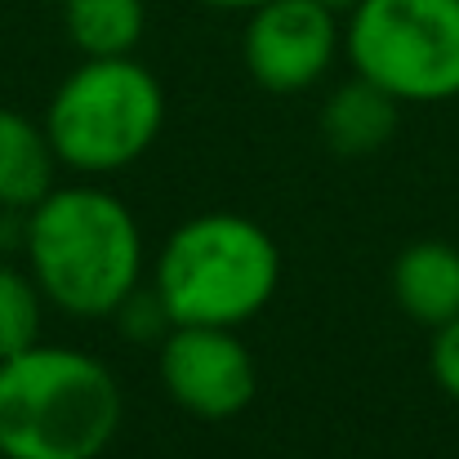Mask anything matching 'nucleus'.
Listing matches in <instances>:
<instances>
[{
  "mask_svg": "<svg viewBox=\"0 0 459 459\" xmlns=\"http://www.w3.org/2000/svg\"><path fill=\"white\" fill-rule=\"evenodd\" d=\"M27 259L45 299L72 316H112L143 273L134 214L103 187H58L27 219Z\"/></svg>",
  "mask_w": 459,
  "mask_h": 459,
  "instance_id": "obj_1",
  "label": "nucleus"
},
{
  "mask_svg": "<svg viewBox=\"0 0 459 459\" xmlns=\"http://www.w3.org/2000/svg\"><path fill=\"white\" fill-rule=\"evenodd\" d=\"M121 429V388L99 357L27 348L0 361V455L99 459Z\"/></svg>",
  "mask_w": 459,
  "mask_h": 459,
  "instance_id": "obj_2",
  "label": "nucleus"
},
{
  "mask_svg": "<svg viewBox=\"0 0 459 459\" xmlns=\"http://www.w3.org/2000/svg\"><path fill=\"white\" fill-rule=\"evenodd\" d=\"M277 241L241 214H201L169 232L156 259V299L169 325H241L273 299Z\"/></svg>",
  "mask_w": 459,
  "mask_h": 459,
  "instance_id": "obj_3",
  "label": "nucleus"
},
{
  "mask_svg": "<svg viewBox=\"0 0 459 459\" xmlns=\"http://www.w3.org/2000/svg\"><path fill=\"white\" fill-rule=\"evenodd\" d=\"M165 121L156 76L126 58H85L49 99L45 134L63 165L85 174L126 169L152 148Z\"/></svg>",
  "mask_w": 459,
  "mask_h": 459,
  "instance_id": "obj_4",
  "label": "nucleus"
},
{
  "mask_svg": "<svg viewBox=\"0 0 459 459\" xmlns=\"http://www.w3.org/2000/svg\"><path fill=\"white\" fill-rule=\"evenodd\" d=\"M343 45L397 103L459 99V0H357Z\"/></svg>",
  "mask_w": 459,
  "mask_h": 459,
  "instance_id": "obj_5",
  "label": "nucleus"
},
{
  "mask_svg": "<svg viewBox=\"0 0 459 459\" xmlns=\"http://www.w3.org/2000/svg\"><path fill=\"white\" fill-rule=\"evenodd\" d=\"M160 384L196 420H232L255 402V357L228 325H169Z\"/></svg>",
  "mask_w": 459,
  "mask_h": 459,
  "instance_id": "obj_6",
  "label": "nucleus"
},
{
  "mask_svg": "<svg viewBox=\"0 0 459 459\" xmlns=\"http://www.w3.org/2000/svg\"><path fill=\"white\" fill-rule=\"evenodd\" d=\"M334 45L339 22L334 9H325L321 0H268L250 9V27L241 40L250 76L273 94L307 90L330 67Z\"/></svg>",
  "mask_w": 459,
  "mask_h": 459,
  "instance_id": "obj_7",
  "label": "nucleus"
},
{
  "mask_svg": "<svg viewBox=\"0 0 459 459\" xmlns=\"http://www.w3.org/2000/svg\"><path fill=\"white\" fill-rule=\"evenodd\" d=\"M393 295L420 325H446L459 316V250L446 241H415L393 264Z\"/></svg>",
  "mask_w": 459,
  "mask_h": 459,
  "instance_id": "obj_8",
  "label": "nucleus"
},
{
  "mask_svg": "<svg viewBox=\"0 0 459 459\" xmlns=\"http://www.w3.org/2000/svg\"><path fill=\"white\" fill-rule=\"evenodd\" d=\"M54 143L49 134L22 117L0 108V205L4 210H31L54 192Z\"/></svg>",
  "mask_w": 459,
  "mask_h": 459,
  "instance_id": "obj_9",
  "label": "nucleus"
},
{
  "mask_svg": "<svg viewBox=\"0 0 459 459\" xmlns=\"http://www.w3.org/2000/svg\"><path fill=\"white\" fill-rule=\"evenodd\" d=\"M397 117H402V103L388 90H379L375 81L357 76L343 90H334V99L325 103L321 130H325L334 152L366 156L397 134Z\"/></svg>",
  "mask_w": 459,
  "mask_h": 459,
  "instance_id": "obj_10",
  "label": "nucleus"
},
{
  "mask_svg": "<svg viewBox=\"0 0 459 459\" xmlns=\"http://www.w3.org/2000/svg\"><path fill=\"white\" fill-rule=\"evenodd\" d=\"M67 40L85 58H126L148 27L143 0H63Z\"/></svg>",
  "mask_w": 459,
  "mask_h": 459,
  "instance_id": "obj_11",
  "label": "nucleus"
},
{
  "mask_svg": "<svg viewBox=\"0 0 459 459\" xmlns=\"http://www.w3.org/2000/svg\"><path fill=\"white\" fill-rule=\"evenodd\" d=\"M40 299L45 290L36 277L0 264V361L40 343Z\"/></svg>",
  "mask_w": 459,
  "mask_h": 459,
  "instance_id": "obj_12",
  "label": "nucleus"
},
{
  "mask_svg": "<svg viewBox=\"0 0 459 459\" xmlns=\"http://www.w3.org/2000/svg\"><path fill=\"white\" fill-rule=\"evenodd\" d=\"M429 366H433V379L442 384V393H446L451 402H459V316L446 321V325H437Z\"/></svg>",
  "mask_w": 459,
  "mask_h": 459,
  "instance_id": "obj_13",
  "label": "nucleus"
},
{
  "mask_svg": "<svg viewBox=\"0 0 459 459\" xmlns=\"http://www.w3.org/2000/svg\"><path fill=\"white\" fill-rule=\"evenodd\" d=\"M201 4H214V9H259L268 0H201Z\"/></svg>",
  "mask_w": 459,
  "mask_h": 459,
  "instance_id": "obj_14",
  "label": "nucleus"
},
{
  "mask_svg": "<svg viewBox=\"0 0 459 459\" xmlns=\"http://www.w3.org/2000/svg\"><path fill=\"white\" fill-rule=\"evenodd\" d=\"M321 4H325V9H334V13H343V9L352 13V9H357V0H321Z\"/></svg>",
  "mask_w": 459,
  "mask_h": 459,
  "instance_id": "obj_15",
  "label": "nucleus"
},
{
  "mask_svg": "<svg viewBox=\"0 0 459 459\" xmlns=\"http://www.w3.org/2000/svg\"><path fill=\"white\" fill-rule=\"evenodd\" d=\"M0 459H4V455H0Z\"/></svg>",
  "mask_w": 459,
  "mask_h": 459,
  "instance_id": "obj_16",
  "label": "nucleus"
}]
</instances>
